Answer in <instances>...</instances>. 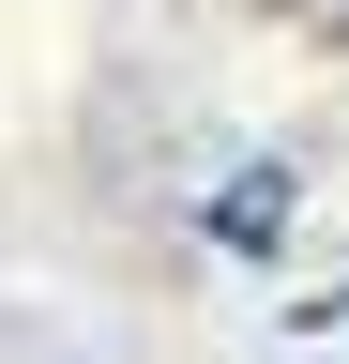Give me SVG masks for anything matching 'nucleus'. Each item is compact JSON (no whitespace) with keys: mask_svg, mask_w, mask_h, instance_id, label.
Instances as JSON below:
<instances>
[{"mask_svg":"<svg viewBox=\"0 0 349 364\" xmlns=\"http://www.w3.org/2000/svg\"><path fill=\"white\" fill-rule=\"evenodd\" d=\"M319 16H334V31H349V0H319Z\"/></svg>","mask_w":349,"mask_h":364,"instance_id":"nucleus-2","label":"nucleus"},{"mask_svg":"<svg viewBox=\"0 0 349 364\" xmlns=\"http://www.w3.org/2000/svg\"><path fill=\"white\" fill-rule=\"evenodd\" d=\"M289 213H304V167H289V152H243V167H213L198 243H213V258H289Z\"/></svg>","mask_w":349,"mask_h":364,"instance_id":"nucleus-1","label":"nucleus"},{"mask_svg":"<svg viewBox=\"0 0 349 364\" xmlns=\"http://www.w3.org/2000/svg\"><path fill=\"white\" fill-rule=\"evenodd\" d=\"M31 364H76V349H31Z\"/></svg>","mask_w":349,"mask_h":364,"instance_id":"nucleus-3","label":"nucleus"}]
</instances>
